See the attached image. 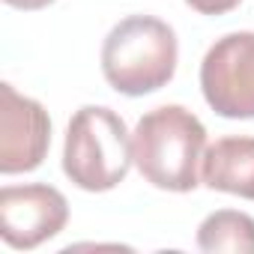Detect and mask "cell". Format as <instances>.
Wrapping results in <instances>:
<instances>
[{"label": "cell", "mask_w": 254, "mask_h": 254, "mask_svg": "<svg viewBox=\"0 0 254 254\" xmlns=\"http://www.w3.org/2000/svg\"><path fill=\"white\" fill-rule=\"evenodd\" d=\"M206 105L227 120L254 117V33L221 36L200 63Z\"/></svg>", "instance_id": "277c9868"}, {"label": "cell", "mask_w": 254, "mask_h": 254, "mask_svg": "<svg viewBox=\"0 0 254 254\" xmlns=\"http://www.w3.org/2000/svg\"><path fill=\"white\" fill-rule=\"evenodd\" d=\"M132 153L141 177L156 189L191 191L200 183L206 129L183 105H162L138 120Z\"/></svg>", "instance_id": "6da1fadb"}, {"label": "cell", "mask_w": 254, "mask_h": 254, "mask_svg": "<svg viewBox=\"0 0 254 254\" xmlns=\"http://www.w3.org/2000/svg\"><path fill=\"white\" fill-rule=\"evenodd\" d=\"M6 3L15 6V9H42V6L54 3V0H6Z\"/></svg>", "instance_id": "30bf717a"}, {"label": "cell", "mask_w": 254, "mask_h": 254, "mask_svg": "<svg viewBox=\"0 0 254 254\" xmlns=\"http://www.w3.org/2000/svg\"><path fill=\"white\" fill-rule=\"evenodd\" d=\"M135 162L132 135L117 111L84 105L75 111L63 144V174L84 191H111Z\"/></svg>", "instance_id": "3957f363"}, {"label": "cell", "mask_w": 254, "mask_h": 254, "mask_svg": "<svg viewBox=\"0 0 254 254\" xmlns=\"http://www.w3.org/2000/svg\"><path fill=\"white\" fill-rule=\"evenodd\" d=\"M51 147L48 111L21 96L12 84H0V174H27L42 165Z\"/></svg>", "instance_id": "8992f818"}, {"label": "cell", "mask_w": 254, "mask_h": 254, "mask_svg": "<svg viewBox=\"0 0 254 254\" xmlns=\"http://www.w3.org/2000/svg\"><path fill=\"white\" fill-rule=\"evenodd\" d=\"M200 180L212 191L254 200V138H221L206 147Z\"/></svg>", "instance_id": "52a82bcc"}, {"label": "cell", "mask_w": 254, "mask_h": 254, "mask_svg": "<svg viewBox=\"0 0 254 254\" xmlns=\"http://www.w3.org/2000/svg\"><path fill=\"white\" fill-rule=\"evenodd\" d=\"M186 3L200 15H224V12L236 9L242 0H186Z\"/></svg>", "instance_id": "9c48e42d"}, {"label": "cell", "mask_w": 254, "mask_h": 254, "mask_svg": "<svg viewBox=\"0 0 254 254\" xmlns=\"http://www.w3.org/2000/svg\"><path fill=\"white\" fill-rule=\"evenodd\" d=\"M177 33L153 15L123 18L102 45L105 81L123 96H147L162 90L177 72Z\"/></svg>", "instance_id": "7a4b0ae2"}, {"label": "cell", "mask_w": 254, "mask_h": 254, "mask_svg": "<svg viewBox=\"0 0 254 254\" xmlns=\"http://www.w3.org/2000/svg\"><path fill=\"white\" fill-rule=\"evenodd\" d=\"M69 221L66 197L45 183L0 189V236L9 248L27 251L57 236Z\"/></svg>", "instance_id": "5b68a950"}, {"label": "cell", "mask_w": 254, "mask_h": 254, "mask_svg": "<svg viewBox=\"0 0 254 254\" xmlns=\"http://www.w3.org/2000/svg\"><path fill=\"white\" fill-rule=\"evenodd\" d=\"M197 248L209 254H254V218L236 209H215L197 227Z\"/></svg>", "instance_id": "ba28073f"}]
</instances>
